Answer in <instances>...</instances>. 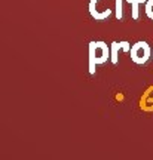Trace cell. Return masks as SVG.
<instances>
[{"mask_svg": "<svg viewBox=\"0 0 153 160\" xmlns=\"http://www.w3.org/2000/svg\"><path fill=\"white\" fill-rule=\"evenodd\" d=\"M88 55H89V74L94 76L97 71V65L100 64H106L107 59H110L112 52H110V46L104 42H91L89 48H88Z\"/></svg>", "mask_w": 153, "mask_h": 160, "instance_id": "obj_1", "label": "cell"}, {"mask_svg": "<svg viewBox=\"0 0 153 160\" xmlns=\"http://www.w3.org/2000/svg\"><path fill=\"white\" fill-rule=\"evenodd\" d=\"M131 61L137 65H143L146 64L152 58V49L146 42H137L131 46Z\"/></svg>", "mask_w": 153, "mask_h": 160, "instance_id": "obj_2", "label": "cell"}, {"mask_svg": "<svg viewBox=\"0 0 153 160\" xmlns=\"http://www.w3.org/2000/svg\"><path fill=\"white\" fill-rule=\"evenodd\" d=\"M119 51H122V46H120V42H113L110 45V52H112V57H110V61L113 65L119 62Z\"/></svg>", "mask_w": 153, "mask_h": 160, "instance_id": "obj_3", "label": "cell"}, {"mask_svg": "<svg viewBox=\"0 0 153 160\" xmlns=\"http://www.w3.org/2000/svg\"><path fill=\"white\" fill-rule=\"evenodd\" d=\"M128 3L131 5V17H132V19H138V8H140V5H146V2L147 0H126Z\"/></svg>", "mask_w": 153, "mask_h": 160, "instance_id": "obj_4", "label": "cell"}, {"mask_svg": "<svg viewBox=\"0 0 153 160\" xmlns=\"http://www.w3.org/2000/svg\"><path fill=\"white\" fill-rule=\"evenodd\" d=\"M122 6H124V0H114V8H116V19L122 21L124 18V11H122Z\"/></svg>", "mask_w": 153, "mask_h": 160, "instance_id": "obj_5", "label": "cell"}, {"mask_svg": "<svg viewBox=\"0 0 153 160\" xmlns=\"http://www.w3.org/2000/svg\"><path fill=\"white\" fill-rule=\"evenodd\" d=\"M144 11H146V15H147L149 19H152L153 21V0H147V2H146Z\"/></svg>", "mask_w": 153, "mask_h": 160, "instance_id": "obj_6", "label": "cell"}, {"mask_svg": "<svg viewBox=\"0 0 153 160\" xmlns=\"http://www.w3.org/2000/svg\"><path fill=\"white\" fill-rule=\"evenodd\" d=\"M120 46H122V51L124 52H129L131 51V45L129 43H128V42H120Z\"/></svg>", "mask_w": 153, "mask_h": 160, "instance_id": "obj_7", "label": "cell"}, {"mask_svg": "<svg viewBox=\"0 0 153 160\" xmlns=\"http://www.w3.org/2000/svg\"><path fill=\"white\" fill-rule=\"evenodd\" d=\"M152 58H153V51H152Z\"/></svg>", "mask_w": 153, "mask_h": 160, "instance_id": "obj_8", "label": "cell"}]
</instances>
